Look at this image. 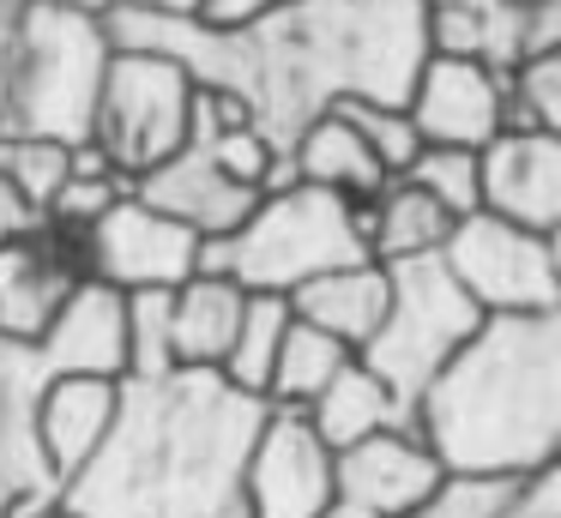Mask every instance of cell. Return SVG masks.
Instances as JSON below:
<instances>
[{
    "label": "cell",
    "mask_w": 561,
    "mask_h": 518,
    "mask_svg": "<svg viewBox=\"0 0 561 518\" xmlns=\"http://www.w3.org/2000/svg\"><path fill=\"white\" fill-rule=\"evenodd\" d=\"M519 518H561V458H543L519 476Z\"/></svg>",
    "instance_id": "obj_34"
},
{
    "label": "cell",
    "mask_w": 561,
    "mask_h": 518,
    "mask_svg": "<svg viewBox=\"0 0 561 518\" xmlns=\"http://www.w3.org/2000/svg\"><path fill=\"white\" fill-rule=\"evenodd\" d=\"M37 223H43V217L31 211L25 199H19V187H13V181L0 175V248H7L13 235H25V229H37Z\"/></svg>",
    "instance_id": "obj_36"
},
{
    "label": "cell",
    "mask_w": 561,
    "mask_h": 518,
    "mask_svg": "<svg viewBox=\"0 0 561 518\" xmlns=\"http://www.w3.org/2000/svg\"><path fill=\"white\" fill-rule=\"evenodd\" d=\"M339 500V452L320 440L308 410L266 404L248 452V518H320Z\"/></svg>",
    "instance_id": "obj_10"
},
{
    "label": "cell",
    "mask_w": 561,
    "mask_h": 518,
    "mask_svg": "<svg viewBox=\"0 0 561 518\" xmlns=\"http://www.w3.org/2000/svg\"><path fill=\"white\" fill-rule=\"evenodd\" d=\"M387 301H392V272L380 260L339 265V272H320V277H308L302 289H290L296 320L320 325V332H332L339 344H351V349H363L368 337L380 332Z\"/></svg>",
    "instance_id": "obj_19"
},
{
    "label": "cell",
    "mask_w": 561,
    "mask_h": 518,
    "mask_svg": "<svg viewBox=\"0 0 561 518\" xmlns=\"http://www.w3.org/2000/svg\"><path fill=\"white\" fill-rule=\"evenodd\" d=\"M411 518H519V476H507V470H447Z\"/></svg>",
    "instance_id": "obj_27"
},
{
    "label": "cell",
    "mask_w": 561,
    "mask_h": 518,
    "mask_svg": "<svg viewBox=\"0 0 561 518\" xmlns=\"http://www.w3.org/2000/svg\"><path fill=\"white\" fill-rule=\"evenodd\" d=\"M85 265L91 277L127 289V296L134 289H182L199 272V235L163 217L158 205H146L139 193H127L85 229Z\"/></svg>",
    "instance_id": "obj_11"
},
{
    "label": "cell",
    "mask_w": 561,
    "mask_h": 518,
    "mask_svg": "<svg viewBox=\"0 0 561 518\" xmlns=\"http://www.w3.org/2000/svg\"><path fill=\"white\" fill-rule=\"evenodd\" d=\"M49 380L43 356L31 344L0 337V518H13L19 506L61 494L37 452V392Z\"/></svg>",
    "instance_id": "obj_14"
},
{
    "label": "cell",
    "mask_w": 561,
    "mask_h": 518,
    "mask_svg": "<svg viewBox=\"0 0 561 518\" xmlns=\"http://www.w3.org/2000/svg\"><path fill=\"white\" fill-rule=\"evenodd\" d=\"M49 373H91V380H127V289L85 277L55 313L37 344Z\"/></svg>",
    "instance_id": "obj_17"
},
{
    "label": "cell",
    "mask_w": 561,
    "mask_h": 518,
    "mask_svg": "<svg viewBox=\"0 0 561 518\" xmlns=\"http://www.w3.org/2000/svg\"><path fill=\"white\" fill-rule=\"evenodd\" d=\"M7 151H13V139H7V133H0V175H7Z\"/></svg>",
    "instance_id": "obj_40"
},
{
    "label": "cell",
    "mask_w": 561,
    "mask_h": 518,
    "mask_svg": "<svg viewBox=\"0 0 561 518\" xmlns=\"http://www.w3.org/2000/svg\"><path fill=\"white\" fill-rule=\"evenodd\" d=\"M284 157H290L296 181L327 187V193H344L351 205H368L387 181H399V175L380 169V157L368 151V139L339 115V108H327V115L308 120V127L290 139V151H284Z\"/></svg>",
    "instance_id": "obj_20"
},
{
    "label": "cell",
    "mask_w": 561,
    "mask_h": 518,
    "mask_svg": "<svg viewBox=\"0 0 561 518\" xmlns=\"http://www.w3.org/2000/svg\"><path fill=\"white\" fill-rule=\"evenodd\" d=\"M453 223L459 217L447 211L440 199H428L416 181H387L375 199L363 205V241H368V260L380 265H399V260H428V253L447 248Z\"/></svg>",
    "instance_id": "obj_23"
},
{
    "label": "cell",
    "mask_w": 561,
    "mask_h": 518,
    "mask_svg": "<svg viewBox=\"0 0 561 518\" xmlns=\"http://www.w3.org/2000/svg\"><path fill=\"white\" fill-rule=\"evenodd\" d=\"M91 277L85 235H67L55 223H37L0 248V337L13 344H43L55 313L67 308L79 284Z\"/></svg>",
    "instance_id": "obj_12"
},
{
    "label": "cell",
    "mask_w": 561,
    "mask_h": 518,
    "mask_svg": "<svg viewBox=\"0 0 561 518\" xmlns=\"http://www.w3.org/2000/svg\"><path fill=\"white\" fill-rule=\"evenodd\" d=\"M110 36L122 48L182 60L199 84L248 96L254 127L290 151L296 133L344 96L411 103L428 60V0H290L236 31H218L199 12L122 0L110 12Z\"/></svg>",
    "instance_id": "obj_1"
},
{
    "label": "cell",
    "mask_w": 561,
    "mask_h": 518,
    "mask_svg": "<svg viewBox=\"0 0 561 518\" xmlns=\"http://www.w3.org/2000/svg\"><path fill=\"white\" fill-rule=\"evenodd\" d=\"M556 458H561V446H556Z\"/></svg>",
    "instance_id": "obj_41"
},
{
    "label": "cell",
    "mask_w": 561,
    "mask_h": 518,
    "mask_svg": "<svg viewBox=\"0 0 561 518\" xmlns=\"http://www.w3.org/2000/svg\"><path fill=\"white\" fill-rule=\"evenodd\" d=\"M296 308L290 296H272V289H248V313H242V332H236L230 356H224V380L248 398H266L272 385V368H278V349H284V332H290Z\"/></svg>",
    "instance_id": "obj_25"
},
{
    "label": "cell",
    "mask_w": 561,
    "mask_h": 518,
    "mask_svg": "<svg viewBox=\"0 0 561 518\" xmlns=\"http://www.w3.org/2000/svg\"><path fill=\"white\" fill-rule=\"evenodd\" d=\"M122 380H91V373H49L37 392V452L55 482H73L110 440Z\"/></svg>",
    "instance_id": "obj_18"
},
{
    "label": "cell",
    "mask_w": 561,
    "mask_h": 518,
    "mask_svg": "<svg viewBox=\"0 0 561 518\" xmlns=\"http://www.w3.org/2000/svg\"><path fill=\"white\" fill-rule=\"evenodd\" d=\"M351 356H356V349L339 344L332 332H320V325H308V320H290L284 349H278V368H272V385H266V404L308 410L332 380H339V368Z\"/></svg>",
    "instance_id": "obj_24"
},
{
    "label": "cell",
    "mask_w": 561,
    "mask_h": 518,
    "mask_svg": "<svg viewBox=\"0 0 561 518\" xmlns=\"http://www.w3.org/2000/svg\"><path fill=\"white\" fill-rule=\"evenodd\" d=\"M387 272H392L387 320H380V332L368 337L356 356H363L399 398L416 404V398L435 385V373L477 337V325H483L489 313L465 296V284L447 272L440 253H428V260H399V265H387Z\"/></svg>",
    "instance_id": "obj_6"
},
{
    "label": "cell",
    "mask_w": 561,
    "mask_h": 518,
    "mask_svg": "<svg viewBox=\"0 0 561 518\" xmlns=\"http://www.w3.org/2000/svg\"><path fill=\"white\" fill-rule=\"evenodd\" d=\"M447 476L440 452L423 428H387L339 452V500L363 506L368 518H411Z\"/></svg>",
    "instance_id": "obj_13"
},
{
    "label": "cell",
    "mask_w": 561,
    "mask_h": 518,
    "mask_svg": "<svg viewBox=\"0 0 561 518\" xmlns=\"http://www.w3.org/2000/svg\"><path fill=\"white\" fill-rule=\"evenodd\" d=\"M404 181L440 199L453 217L483 211V151H465V145H423L416 163L404 169Z\"/></svg>",
    "instance_id": "obj_28"
},
{
    "label": "cell",
    "mask_w": 561,
    "mask_h": 518,
    "mask_svg": "<svg viewBox=\"0 0 561 518\" xmlns=\"http://www.w3.org/2000/svg\"><path fill=\"white\" fill-rule=\"evenodd\" d=\"M278 7H290V0H199V19L218 24V31H236V24H254Z\"/></svg>",
    "instance_id": "obj_35"
},
{
    "label": "cell",
    "mask_w": 561,
    "mask_h": 518,
    "mask_svg": "<svg viewBox=\"0 0 561 518\" xmlns=\"http://www.w3.org/2000/svg\"><path fill=\"white\" fill-rule=\"evenodd\" d=\"M127 193H134V181L122 175V169L110 163V157L98 151V145H73V175L61 181V193L49 199V211H43V223L67 229V235H85L91 223H98L110 205H122Z\"/></svg>",
    "instance_id": "obj_26"
},
{
    "label": "cell",
    "mask_w": 561,
    "mask_h": 518,
    "mask_svg": "<svg viewBox=\"0 0 561 518\" xmlns=\"http://www.w3.org/2000/svg\"><path fill=\"white\" fill-rule=\"evenodd\" d=\"M67 175H73V145L61 139H13V151H7V181L37 217L49 211V199L61 193Z\"/></svg>",
    "instance_id": "obj_31"
},
{
    "label": "cell",
    "mask_w": 561,
    "mask_h": 518,
    "mask_svg": "<svg viewBox=\"0 0 561 518\" xmlns=\"http://www.w3.org/2000/svg\"><path fill=\"white\" fill-rule=\"evenodd\" d=\"M248 313V289L224 272H194L170 296V325H175V368H224L236 332Z\"/></svg>",
    "instance_id": "obj_22"
},
{
    "label": "cell",
    "mask_w": 561,
    "mask_h": 518,
    "mask_svg": "<svg viewBox=\"0 0 561 518\" xmlns=\"http://www.w3.org/2000/svg\"><path fill=\"white\" fill-rule=\"evenodd\" d=\"M308 422L320 428V440H327L332 452H344V446L368 440V434L416 428V404L392 392V385L380 380V373L368 368L363 356H351V361L339 368V380H332L327 392L308 404Z\"/></svg>",
    "instance_id": "obj_21"
},
{
    "label": "cell",
    "mask_w": 561,
    "mask_h": 518,
    "mask_svg": "<svg viewBox=\"0 0 561 518\" xmlns=\"http://www.w3.org/2000/svg\"><path fill=\"white\" fill-rule=\"evenodd\" d=\"M115 36L103 12L0 7V133L85 145Z\"/></svg>",
    "instance_id": "obj_4"
},
{
    "label": "cell",
    "mask_w": 561,
    "mask_h": 518,
    "mask_svg": "<svg viewBox=\"0 0 561 518\" xmlns=\"http://www.w3.org/2000/svg\"><path fill=\"white\" fill-rule=\"evenodd\" d=\"M513 91H519V127L561 133V36L513 67Z\"/></svg>",
    "instance_id": "obj_32"
},
{
    "label": "cell",
    "mask_w": 561,
    "mask_h": 518,
    "mask_svg": "<svg viewBox=\"0 0 561 518\" xmlns=\"http://www.w3.org/2000/svg\"><path fill=\"white\" fill-rule=\"evenodd\" d=\"M0 7H79V12H103L110 19L122 0H0Z\"/></svg>",
    "instance_id": "obj_37"
},
{
    "label": "cell",
    "mask_w": 561,
    "mask_h": 518,
    "mask_svg": "<svg viewBox=\"0 0 561 518\" xmlns=\"http://www.w3.org/2000/svg\"><path fill=\"white\" fill-rule=\"evenodd\" d=\"M440 260H447V272L459 277L465 296L483 313H543L561 301L549 235H537V229L513 223L501 211L459 217Z\"/></svg>",
    "instance_id": "obj_8"
},
{
    "label": "cell",
    "mask_w": 561,
    "mask_h": 518,
    "mask_svg": "<svg viewBox=\"0 0 561 518\" xmlns=\"http://www.w3.org/2000/svg\"><path fill=\"white\" fill-rule=\"evenodd\" d=\"M332 108H339V115L368 139V151L380 157V169H387V175H404V169L416 163V151H423V133H416V120H411V108H404V103L344 96V103H332Z\"/></svg>",
    "instance_id": "obj_30"
},
{
    "label": "cell",
    "mask_w": 561,
    "mask_h": 518,
    "mask_svg": "<svg viewBox=\"0 0 561 518\" xmlns=\"http://www.w3.org/2000/svg\"><path fill=\"white\" fill-rule=\"evenodd\" d=\"M404 108H411L423 145H465V151H489L507 127H519L513 67H495V60H465V55H428Z\"/></svg>",
    "instance_id": "obj_9"
},
{
    "label": "cell",
    "mask_w": 561,
    "mask_h": 518,
    "mask_svg": "<svg viewBox=\"0 0 561 518\" xmlns=\"http://www.w3.org/2000/svg\"><path fill=\"white\" fill-rule=\"evenodd\" d=\"M134 7H158V12H199V0H134Z\"/></svg>",
    "instance_id": "obj_38"
},
{
    "label": "cell",
    "mask_w": 561,
    "mask_h": 518,
    "mask_svg": "<svg viewBox=\"0 0 561 518\" xmlns=\"http://www.w3.org/2000/svg\"><path fill=\"white\" fill-rule=\"evenodd\" d=\"M194 91L199 79L182 60L115 43L110 67H103L98 115H91V145L127 181H139L194 139Z\"/></svg>",
    "instance_id": "obj_7"
},
{
    "label": "cell",
    "mask_w": 561,
    "mask_h": 518,
    "mask_svg": "<svg viewBox=\"0 0 561 518\" xmlns=\"http://www.w3.org/2000/svg\"><path fill=\"white\" fill-rule=\"evenodd\" d=\"M483 211H501L513 223L561 229V133L507 127L483 151Z\"/></svg>",
    "instance_id": "obj_16"
},
{
    "label": "cell",
    "mask_w": 561,
    "mask_h": 518,
    "mask_svg": "<svg viewBox=\"0 0 561 518\" xmlns=\"http://www.w3.org/2000/svg\"><path fill=\"white\" fill-rule=\"evenodd\" d=\"M266 398H248L218 368L122 380L110 440L61 500L79 518H248V452Z\"/></svg>",
    "instance_id": "obj_2"
},
{
    "label": "cell",
    "mask_w": 561,
    "mask_h": 518,
    "mask_svg": "<svg viewBox=\"0 0 561 518\" xmlns=\"http://www.w3.org/2000/svg\"><path fill=\"white\" fill-rule=\"evenodd\" d=\"M356 260H368L363 205H351L344 193L308 187V181L260 193V205L236 235L199 241V272H224L242 289H272V296H290L308 277Z\"/></svg>",
    "instance_id": "obj_5"
},
{
    "label": "cell",
    "mask_w": 561,
    "mask_h": 518,
    "mask_svg": "<svg viewBox=\"0 0 561 518\" xmlns=\"http://www.w3.org/2000/svg\"><path fill=\"white\" fill-rule=\"evenodd\" d=\"M489 7H495L501 24H507L519 60L531 55V48H543V43L561 36V0H489Z\"/></svg>",
    "instance_id": "obj_33"
},
{
    "label": "cell",
    "mask_w": 561,
    "mask_h": 518,
    "mask_svg": "<svg viewBox=\"0 0 561 518\" xmlns=\"http://www.w3.org/2000/svg\"><path fill=\"white\" fill-rule=\"evenodd\" d=\"M416 428L447 470L525 476L561 446V301L489 313L416 398Z\"/></svg>",
    "instance_id": "obj_3"
},
{
    "label": "cell",
    "mask_w": 561,
    "mask_h": 518,
    "mask_svg": "<svg viewBox=\"0 0 561 518\" xmlns=\"http://www.w3.org/2000/svg\"><path fill=\"white\" fill-rule=\"evenodd\" d=\"M549 260H556V284H561V229H549Z\"/></svg>",
    "instance_id": "obj_39"
},
{
    "label": "cell",
    "mask_w": 561,
    "mask_h": 518,
    "mask_svg": "<svg viewBox=\"0 0 561 518\" xmlns=\"http://www.w3.org/2000/svg\"><path fill=\"white\" fill-rule=\"evenodd\" d=\"M170 296L175 289H134L127 296V380H163V373H175Z\"/></svg>",
    "instance_id": "obj_29"
},
{
    "label": "cell",
    "mask_w": 561,
    "mask_h": 518,
    "mask_svg": "<svg viewBox=\"0 0 561 518\" xmlns=\"http://www.w3.org/2000/svg\"><path fill=\"white\" fill-rule=\"evenodd\" d=\"M134 193H139L146 205H158L163 217L187 223L199 241L236 235V229L248 223V211L260 205V193L242 187V181H236L230 169H224L218 157L206 151V145H182L170 163L146 169V175L134 181Z\"/></svg>",
    "instance_id": "obj_15"
}]
</instances>
